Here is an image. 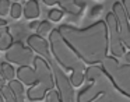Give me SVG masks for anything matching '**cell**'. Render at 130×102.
<instances>
[{"label": "cell", "mask_w": 130, "mask_h": 102, "mask_svg": "<svg viewBox=\"0 0 130 102\" xmlns=\"http://www.w3.org/2000/svg\"><path fill=\"white\" fill-rule=\"evenodd\" d=\"M24 13V9L23 6H21L20 3H13L11 4V9H10V15H11V18H14V20H17V18L21 17V14Z\"/></svg>", "instance_id": "15"}, {"label": "cell", "mask_w": 130, "mask_h": 102, "mask_svg": "<svg viewBox=\"0 0 130 102\" xmlns=\"http://www.w3.org/2000/svg\"><path fill=\"white\" fill-rule=\"evenodd\" d=\"M17 78L25 85H37L38 84L37 70L29 67V66H20V67H18Z\"/></svg>", "instance_id": "8"}, {"label": "cell", "mask_w": 130, "mask_h": 102, "mask_svg": "<svg viewBox=\"0 0 130 102\" xmlns=\"http://www.w3.org/2000/svg\"><path fill=\"white\" fill-rule=\"evenodd\" d=\"M0 91L3 94V98H4V102H17V98H15L14 92H13L11 87L9 84H4L0 87Z\"/></svg>", "instance_id": "12"}, {"label": "cell", "mask_w": 130, "mask_h": 102, "mask_svg": "<svg viewBox=\"0 0 130 102\" xmlns=\"http://www.w3.org/2000/svg\"><path fill=\"white\" fill-rule=\"evenodd\" d=\"M15 2H18V0H15Z\"/></svg>", "instance_id": "29"}, {"label": "cell", "mask_w": 130, "mask_h": 102, "mask_svg": "<svg viewBox=\"0 0 130 102\" xmlns=\"http://www.w3.org/2000/svg\"><path fill=\"white\" fill-rule=\"evenodd\" d=\"M28 46L32 49L34 52H37L39 56H42L43 59H46L48 62H51L52 57H51V52H49V45H48V41H45V38L41 37L38 34L34 35H29L28 39Z\"/></svg>", "instance_id": "7"}, {"label": "cell", "mask_w": 130, "mask_h": 102, "mask_svg": "<svg viewBox=\"0 0 130 102\" xmlns=\"http://www.w3.org/2000/svg\"><path fill=\"white\" fill-rule=\"evenodd\" d=\"M39 24H41V23H38V21H32V23L29 24V28H31V29H38Z\"/></svg>", "instance_id": "21"}, {"label": "cell", "mask_w": 130, "mask_h": 102, "mask_svg": "<svg viewBox=\"0 0 130 102\" xmlns=\"http://www.w3.org/2000/svg\"><path fill=\"white\" fill-rule=\"evenodd\" d=\"M34 50L27 48L21 41H14L11 46L6 52V60L9 63H15L18 66H29L34 62Z\"/></svg>", "instance_id": "3"}, {"label": "cell", "mask_w": 130, "mask_h": 102, "mask_svg": "<svg viewBox=\"0 0 130 102\" xmlns=\"http://www.w3.org/2000/svg\"><path fill=\"white\" fill-rule=\"evenodd\" d=\"M108 25H109V32H110V49L115 56H122L123 55V46H122L120 41V34H119V27L118 21L113 13L108 14Z\"/></svg>", "instance_id": "6"}, {"label": "cell", "mask_w": 130, "mask_h": 102, "mask_svg": "<svg viewBox=\"0 0 130 102\" xmlns=\"http://www.w3.org/2000/svg\"><path fill=\"white\" fill-rule=\"evenodd\" d=\"M51 32H52V24L49 21H42L37 29V34L41 35V37H45V35L51 34Z\"/></svg>", "instance_id": "14"}, {"label": "cell", "mask_w": 130, "mask_h": 102, "mask_svg": "<svg viewBox=\"0 0 130 102\" xmlns=\"http://www.w3.org/2000/svg\"><path fill=\"white\" fill-rule=\"evenodd\" d=\"M0 102H4V98H3V94H2V91H0Z\"/></svg>", "instance_id": "27"}, {"label": "cell", "mask_w": 130, "mask_h": 102, "mask_svg": "<svg viewBox=\"0 0 130 102\" xmlns=\"http://www.w3.org/2000/svg\"><path fill=\"white\" fill-rule=\"evenodd\" d=\"M46 4H49V6H52V4H55V3H57V0H43Z\"/></svg>", "instance_id": "24"}, {"label": "cell", "mask_w": 130, "mask_h": 102, "mask_svg": "<svg viewBox=\"0 0 130 102\" xmlns=\"http://www.w3.org/2000/svg\"><path fill=\"white\" fill-rule=\"evenodd\" d=\"M126 62H127V63H129V64H130V52H129V53L126 55Z\"/></svg>", "instance_id": "26"}, {"label": "cell", "mask_w": 130, "mask_h": 102, "mask_svg": "<svg viewBox=\"0 0 130 102\" xmlns=\"http://www.w3.org/2000/svg\"><path fill=\"white\" fill-rule=\"evenodd\" d=\"M0 69H2V73H3L4 78L7 80V81H11V80H14V77L17 76V71L14 70V67H13L10 63H2L0 64Z\"/></svg>", "instance_id": "11"}, {"label": "cell", "mask_w": 130, "mask_h": 102, "mask_svg": "<svg viewBox=\"0 0 130 102\" xmlns=\"http://www.w3.org/2000/svg\"><path fill=\"white\" fill-rule=\"evenodd\" d=\"M7 25V21L4 18H0V27H6Z\"/></svg>", "instance_id": "25"}, {"label": "cell", "mask_w": 130, "mask_h": 102, "mask_svg": "<svg viewBox=\"0 0 130 102\" xmlns=\"http://www.w3.org/2000/svg\"><path fill=\"white\" fill-rule=\"evenodd\" d=\"M46 102H62V98H60V95H59L57 91L52 90V91H49V94H48Z\"/></svg>", "instance_id": "18"}, {"label": "cell", "mask_w": 130, "mask_h": 102, "mask_svg": "<svg viewBox=\"0 0 130 102\" xmlns=\"http://www.w3.org/2000/svg\"><path fill=\"white\" fill-rule=\"evenodd\" d=\"M123 4H124V10L127 11V15L130 18V0H123Z\"/></svg>", "instance_id": "20"}, {"label": "cell", "mask_w": 130, "mask_h": 102, "mask_svg": "<svg viewBox=\"0 0 130 102\" xmlns=\"http://www.w3.org/2000/svg\"><path fill=\"white\" fill-rule=\"evenodd\" d=\"M48 17L51 21H60L63 18V11L59 9H52L51 11H49Z\"/></svg>", "instance_id": "17"}, {"label": "cell", "mask_w": 130, "mask_h": 102, "mask_svg": "<svg viewBox=\"0 0 130 102\" xmlns=\"http://www.w3.org/2000/svg\"><path fill=\"white\" fill-rule=\"evenodd\" d=\"M29 102H41V101H29Z\"/></svg>", "instance_id": "28"}, {"label": "cell", "mask_w": 130, "mask_h": 102, "mask_svg": "<svg viewBox=\"0 0 130 102\" xmlns=\"http://www.w3.org/2000/svg\"><path fill=\"white\" fill-rule=\"evenodd\" d=\"M13 43H14V41H13V35L10 34L9 31L4 32V34L0 37V50H7Z\"/></svg>", "instance_id": "13"}, {"label": "cell", "mask_w": 130, "mask_h": 102, "mask_svg": "<svg viewBox=\"0 0 130 102\" xmlns=\"http://www.w3.org/2000/svg\"><path fill=\"white\" fill-rule=\"evenodd\" d=\"M41 14V9H39V3L37 0H28L27 4L24 6V15L28 20H35L38 18Z\"/></svg>", "instance_id": "9"}, {"label": "cell", "mask_w": 130, "mask_h": 102, "mask_svg": "<svg viewBox=\"0 0 130 102\" xmlns=\"http://www.w3.org/2000/svg\"><path fill=\"white\" fill-rule=\"evenodd\" d=\"M34 66L38 74V84L32 85L27 91V95H28L29 101H42L43 98H46V92L52 91L55 87L53 70L48 64V60L43 59L42 56L34 57Z\"/></svg>", "instance_id": "1"}, {"label": "cell", "mask_w": 130, "mask_h": 102, "mask_svg": "<svg viewBox=\"0 0 130 102\" xmlns=\"http://www.w3.org/2000/svg\"><path fill=\"white\" fill-rule=\"evenodd\" d=\"M113 14H115L116 21H118L119 34H120L122 41L130 48V28H129V23H127V17H126V10L119 2H116L113 4Z\"/></svg>", "instance_id": "5"}, {"label": "cell", "mask_w": 130, "mask_h": 102, "mask_svg": "<svg viewBox=\"0 0 130 102\" xmlns=\"http://www.w3.org/2000/svg\"><path fill=\"white\" fill-rule=\"evenodd\" d=\"M11 9V3L10 0H0V15H7Z\"/></svg>", "instance_id": "16"}, {"label": "cell", "mask_w": 130, "mask_h": 102, "mask_svg": "<svg viewBox=\"0 0 130 102\" xmlns=\"http://www.w3.org/2000/svg\"><path fill=\"white\" fill-rule=\"evenodd\" d=\"M101 11H102V6H95L92 10H91V17H96Z\"/></svg>", "instance_id": "19"}, {"label": "cell", "mask_w": 130, "mask_h": 102, "mask_svg": "<svg viewBox=\"0 0 130 102\" xmlns=\"http://www.w3.org/2000/svg\"><path fill=\"white\" fill-rule=\"evenodd\" d=\"M7 31H9V28H7V27H0V37H2L4 32H7Z\"/></svg>", "instance_id": "23"}, {"label": "cell", "mask_w": 130, "mask_h": 102, "mask_svg": "<svg viewBox=\"0 0 130 102\" xmlns=\"http://www.w3.org/2000/svg\"><path fill=\"white\" fill-rule=\"evenodd\" d=\"M6 81H7V80L4 78L3 73H2V69H0V87H2V85H4V84H6Z\"/></svg>", "instance_id": "22"}, {"label": "cell", "mask_w": 130, "mask_h": 102, "mask_svg": "<svg viewBox=\"0 0 130 102\" xmlns=\"http://www.w3.org/2000/svg\"><path fill=\"white\" fill-rule=\"evenodd\" d=\"M9 85L11 87L13 92H14L15 98H17V102H25V90H24V84L20 81V80H11L9 81Z\"/></svg>", "instance_id": "10"}, {"label": "cell", "mask_w": 130, "mask_h": 102, "mask_svg": "<svg viewBox=\"0 0 130 102\" xmlns=\"http://www.w3.org/2000/svg\"><path fill=\"white\" fill-rule=\"evenodd\" d=\"M51 67L53 70L55 82L57 85V92L62 98V102H74V91L70 84V80L67 78V76L63 73V70L56 62L51 60Z\"/></svg>", "instance_id": "4"}, {"label": "cell", "mask_w": 130, "mask_h": 102, "mask_svg": "<svg viewBox=\"0 0 130 102\" xmlns=\"http://www.w3.org/2000/svg\"><path fill=\"white\" fill-rule=\"evenodd\" d=\"M51 46H52V52H53L55 57H56V60L60 64H63L67 69H71L73 73H81L83 64L78 62H76V59H74V56L71 55L69 46L66 45L64 41H63L60 31H56V29H55V31L51 32Z\"/></svg>", "instance_id": "2"}]
</instances>
